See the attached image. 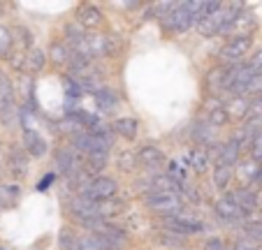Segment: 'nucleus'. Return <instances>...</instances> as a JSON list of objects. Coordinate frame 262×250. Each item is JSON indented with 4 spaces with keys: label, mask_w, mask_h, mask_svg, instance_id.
<instances>
[{
    "label": "nucleus",
    "mask_w": 262,
    "mask_h": 250,
    "mask_svg": "<svg viewBox=\"0 0 262 250\" xmlns=\"http://www.w3.org/2000/svg\"><path fill=\"white\" fill-rule=\"evenodd\" d=\"M116 190H119V186H116L114 178L98 176V178H93V181L86 183L81 195L89 197V199H93V201H102V199H112V197L116 195Z\"/></svg>",
    "instance_id": "nucleus-3"
},
{
    "label": "nucleus",
    "mask_w": 262,
    "mask_h": 250,
    "mask_svg": "<svg viewBox=\"0 0 262 250\" xmlns=\"http://www.w3.org/2000/svg\"><path fill=\"white\" fill-rule=\"evenodd\" d=\"M257 248H260V241L251 239V236H239V239L234 241L232 250H257Z\"/></svg>",
    "instance_id": "nucleus-28"
},
{
    "label": "nucleus",
    "mask_w": 262,
    "mask_h": 250,
    "mask_svg": "<svg viewBox=\"0 0 262 250\" xmlns=\"http://www.w3.org/2000/svg\"><path fill=\"white\" fill-rule=\"evenodd\" d=\"M228 113H232L234 118H242V116H248L251 113V102L248 100H232V102L228 104Z\"/></svg>",
    "instance_id": "nucleus-22"
},
{
    "label": "nucleus",
    "mask_w": 262,
    "mask_h": 250,
    "mask_svg": "<svg viewBox=\"0 0 262 250\" xmlns=\"http://www.w3.org/2000/svg\"><path fill=\"white\" fill-rule=\"evenodd\" d=\"M81 250H112V241L100 232L81 236Z\"/></svg>",
    "instance_id": "nucleus-14"
},
{
    "label": "nucleus",
    "mask_w": 262,
    "mask_h": 250,
    "mask_svg": "<svg viewBox=\"0 0 262 250\" xmlns=\"http://www.w3.org/2000/svg\"><path fill=\"white\" fill-rule=\"evenodd\" d=\"M216 213H218V218L221 220H228V222H232V220H239V218H244V209H239L237 204H234L230 197H223V199H218L216 201Z\"/></svg>",
    "instance_id": "nucleus-8"
},
{
    "label": "nucleus",
    "mask_w": 262,
    "mask_h": 250,
    "mask_svg": "<svg viewBox=\"0 0 262 250\" xmlns=\"http://www.w3.org/2000/svg\"><path fill=\"white\" fill-rule=\"evenodd\" d=\"M251 47H253L251 35H237V37L230 39L228 44L221 49V58L225 63H237V60H242L251 51Z\"/></svg>",
    "instance_id": "nucleus-5"
},
{
    "label": "nucleus",
    "mask_w": 262,
    "mask_h": 250,
    "mask_svg": "<svg viewBox=\"0 0 262 250\" xmlns=\"http://www.w3.org/2000/svg\"><path fill=\"white\" fill-rule=\"evenodd\" d=\"M190 157H193V167L198 169V172H204L209 165V155L204 151H193L190 153Z\"/></svg>",
    "instance_id": "nucleus-29"
},
{
    "label": "nucleus",
    "mask_w": 262,
    "mask_h": 250,
    "mask_svg": "<svg viewBox=\"0 0 262 250\" xmlns=\"http://www.w3.org/2000/svg\"><path fill=\"white\" fill-rule=\"evenodd\" d=\"M246 236L260 241L262 239V222H251V225H246Z\"/></svg>",
    "instance_id": "nucleus-31"
},
{
    "label": "nucleus",
    "mask_w": 262,
    "mask_h": 250,
    "mask_svg": "<svg viewBox=\"0 0 262 250\" xmlns=\"http://www.w3.org/2000/svg\"><path fill=\"white\" fill-rule=\"evenodd\" d=\"M251 153H253V160L262 165V130L255 134V139L251 142Z\"/></svg>",
    "instance_id": "nucleus-30"
},
{
    "label": "nucleus",
    "mask_w": 262,
    "mask_h": 250,
    "mask_svg": "<svg viewBox=\"0 0 262 250\" xmlns=\"http://www.w3.org/2000/svg\"><path fill=\"white\" fill-rule=\"evenodd\" d=\"M144 201H146L148 209L160 211V213H167V216H172L174 211H179V206H181L179 195L177 192H169V190H151Z\"/></svg>",
    "instance_id": "nucleus-1"
},
{
    "label": "nucleus",
    "mask_w": 262,
    "mask_h": 250,
    "mask_svg": "<svg viewBox=\"0 0 262 250\" xmlns=\"http://www.w3.org/2000/svg\"><path fill=\"white\" fill-rule=\"evenodd\" d=\"M167 220V227L174 232H179V234H193V232H200L202 230V225L195 220H188V218H174V216H167L165 218Z\"/></svg>",
    "instance_id": "nucleus-13"
},
{
    "label": "nucleus",
    "mask_w": 262,
    "mask_h": 250,
    "mask_svg": "<svg viewBox=\"0 0 262 250\" xmlns=\"http://www.w3.org/2000/svg\"><path fill=\"white\" fill-rule=\"evenodd\" d=\"M10 44H12V39H10V35H7V30L0 28V54H5V51L10 49Z\"/></svg>",
    "instance_id": "nucleus-35"
},
{
    "label": "nucleus",
    "mask_w": 262,
    "mask_h": 250,
    "mask_svg": "<svg viewBox=\"0 0 262 250\" xmlns=\"http://www.w3.org/2000/svg\"><path fill=\"white\" fill-rule=\"evenodd\" d=\"M204 250H225V243H223V239H218V236H211V239L204 243Z\"/></svg>",
    "instance_id": "nucleus-33"
},
{
    "label": "nucleus",
    "mask_w": 262,
    "mask_h": 250,
    "mask_svg": "<svg viewBox=\"0 0 262 250\" xmlns=\"http://www.w3.org/2000/svg\"><path fill=\"white\" fill-rule=\"evenodd\" d=\"M239 151H242V139H230L225 146H223V151H221V157H218V165H223V167H232V165H237V160H239Z\"/></svg>",
    "instance_id": "nucleus-10"
},
{
    "label": "nucleus",
    "mask_w": 262,
    "mask_h": 250,
    "mask_svg": "<svg viewBox=\"0 0 262 250\" xmlns=\"http://www.w3.org/2000/svg\"><path fill=\"white\" fill-rule=\"evenodd\" d=\"M77 21H79L81 26H86V28H95V26L102 24V14H100L98 7L84 5L79 12H77Z\"/></svg>",
    "instance_id": "nucleus-15"
},
{
    "label": "nucleus",
    "mask_w": 262,
    "mask_h": 250,
    "mask_svg": "<svg viewBox=\"0 0 262 250\" xmlns=\"http://www.w3.org/2000/svg\"><path fill=\"white\" fill-rule=\"evenodd\" d=\"M255 206L262 209V188H260V192H255Z\"/></svg>",
    "instance_id": "nucleus-36"
},
{
    "label": "nucleus",
    "mask_w": 262,
    "mask_h": 250,
    "mask_svg": "<svg viewBox=\"0 0 262 250\" xmlns=\"http://www.w3.org/2000/svg\"><path fill=\"white\" fill-rule=\"evenodd\" d=\"M195 139H198L200 144H204V146H207V144H211L213 142V125H209L207 121L200 123L198 128H195Z\"/></svg>",
    "instance_id": "nucleus-24"
},
{
    "label": "nucleus",
    "mask_w": 262,
    "mask_h": 250,
    "mask_svg": "<svg viewBox=\"0 0 262 250\" xmlns=\"http://www.w3.org/2000/svg\"><path fill=\"white\" fill-rule=\"evenodd\" d=\"M56 167H58L60 174H68L72 176L77 172V157H74L72 151H58L56 153Z\"/></svg>",
    "instance_id": "nucleus-17"
},
{
    "label": "nucleus",
    "mask_w": 262,
    "mask_h": 250,
    "mask_svg": "<svg viewBox=\"0 0 262 250\" xmlns=\"http://www.w3.org/2000/svg\"><path fill=\"white\" fill-rule=\"evenodd\" d=\"M257 74H255V70L251 67V65H237V67H232L230 70V93H234V95H242V93H246V88L251 86V81L255 79Z\"/></svg>",
    "instance_id": "nucleus-6"
},
{
    "label": "nucleus",
    "mask_w": 262,
    "mask_h": 250,
    "mask_svg": "<svg viewBox=\"0 0 262 250\" xmlns=\"http://www.w3.org/2000/svg\"><path fill=\"white\" fill-rule=\"evenodd\" d=\"M228 197L239 206V209H244V211H251V209H255V192H251L248 188H239V190L230 192Z\"/></svg>",
    "instance_id": "nucleus-16"
},
{
    "label": "nucleus",
    "mask_w": 262,
    "mask_h": 250,
    "mask_svg": "<svg viewBox=\"0 0 262 250\" xmlns=\"http://www.w3.org/2000/svg\"><path fill=\"white\" fill-rule=\"evenodd\" d=\"M24 144H26V151L30 153V155L35 157H42L47 153V142L42 134H37L35 130H28V132L24 134Z\"/></svg>",
    "instance_id": "nucleus-12"
},
{
    "label": "nucleus",
    "mask_w": 262,
    "mask_h": 250,
    "mask_svg": "<svg viewBox=\"0 0 262 250\" xmlns=\"http://www.w3.org/2000/svg\"><path fill=\"white\" fill-rule=\"evenodd\" d=\"M204 109H207V116H204V121L209 123V125H213V128H221L223 123L228 121V107H223V104L218 102H207L204 104Z\"/></svg>",
    "instance_id": "nucleus-11"
},
{
    "label": "nucleus",
    "mask_w": 262,
    "mask_h": 250,
    "mask_svg": "<svg viewBox=\"0 0 262 250\" xmlns=\"http://www.w3.org/2000/svg\"><path fill=\"white\" fill-rule=\"evenodd\" d=\"M95 102H98L100 109H104V111H109V109H114L116 102H119V98H116V93L112 88H104V86H100L98 93H95Z\"/></svg>",
    "instance_id": "nucleus-18"
},
{
    "label": "nucleus",
    "mask_w": 262,
    "mask_h": 250,
    "mask_svg": "<svg viewBox=\"0 0 262 250\" xmlns=\"http://www.w3.org/2000/svg\"><path fill=\"white\" fill-rule=\"evenodd\" d=\"M230 70L232 67H216L207 74V88L211 95L230 88Z\"/></svg>",
    "instance_id": "nucleus-7"
},
{
    "label": "nucleus",
    "mask_w": 262,
    "mask_h": 250,
    "mask_svg": "<svg viewBox=\"0 0 262 250\" xmlns=\"http://www.w3.org/2000/svg\"><path fill=\"white\" fill-rule=\"evenodd\" d=\"M58 245L60 250H81V239L72 230H63L58 234Z\"/></svg>",
    "instance_id": "nucleus-19"
},
{
    "label": "nucleus",
    "mask_w": 262,
    "mask_h": 250,
    "mask_svg": "<svg viewBox=\"0 0 262 250\" xmlns=\"http://www.w3.org/2000/svg\"><path fill=\"white\" fill-rule=\"evenodd\" d=\"M12 169L14 172H26V157L21 155V153H12Z\"/></svg>",
    "instance_id": "nucleus-32"
},
{
    "label": "nucleus",
    "mask_w": 262,
    "mask_h": 250,
    "mask_svg": "<svg viewBox=\"0 0 262 250\" xmlns=\"http://www.w3.org/2000/svg\"><path fill=\"white\" fill-rule=\"evenodd\" d=\"M107 165V153H91L89 155V169L91 172H100Z\"/></svg>",
    "instance_id": "nucleus-27"
},
{
    "label": "nucleus",
    "mask_w": 262,
    "mask_h": 250,
    "mask_svg": "<svg viewBox=\"0 0 262 250\" xmlns=\"http://www.w3.org/2000/svg\"><path fill=\"white\" fill-rule=\"evenodd\" d=\"M230 178H232V167L218 165L216 169H213V183H216L218 188H225L230 183Z\"/></svg>",
    "instance_id": "nucleus-25"
},
{
    "label": "nucleus",
    "mask_w": 262,
    "mask_h": 250,
    "mask_svg": "<svg viewBox=\"0 0 262 250\" xmlns=\"http://www.w3.org/2000/svg\"><path fill=\"white\" fill-rule=\"evenodd\" d=\"M239 176H242V181H244V183H248V181H257V178H260V165H257L255 160L242 162V167H239Z\"/></svg>",
    "instance_id": "nucleus-21"
},
{
    "label": "nucleus",
    "mask_w": 262,
    "mask_h": 250,
    "mask_svg": "<svg viewBox=\"0 0 262 250\" xmlns=\"http://www.w3.org/2000/svg\"><path fill=\"white\" fill-rule=\"evenodd\" d=\"M42 65H45V54L40 49H33L26 56V70L28 72H37V70H42Z\"/></svg>",
    "instance_id": "nucleus-23"
},
{
    "label": "nucleus",
    "mask_w": 262,
    "mask_h": 250,
    "mask_svg": "<svg viewBox=\"0 0 262 250\" xmlns=\"http://www.w3.org/2000/svg\"><path fill=\"white\" fill-rule=\"evenodd\" d=\"M0 113L7 123L14 121V116H19V109L14 104V86H12L10 77L0 72Z\"/></svg>",
    "instance_id": "nucleus-4"
},
{
    "label": "nucleus",
    "mask_w": 262,
    "mask_h": 250,
    "mask_svg": "<svg viewBox=\"0 0 262 250\" xmlns=\"http://www.w3.org/2000/svg\"><path fill=\"white\" fill-rule=\"evenodd\" d=\"M165 16H167V19H165L167 28L174 30V33H186V30L195 24L193 10H190L188 3H179V5H174Z\"/></svg>",
    "instance_id": "nucleus-2"
},
{
    "label": "nucleus",
    "mask_w": 262,
    "mask_h": 250,
    "mask_svg": "<svg viewBox=\"0 0 262 250\" xmlns=\"http://www.w3.org/2000/svg\"><path fill=\"white\" fill-rule=\"evenodd\" d=\"M114 130L121 137L133 139L135 134H137V121H135V118H119V121L114 123Z\"/></svg>",
    "instance_id": "nucleus-20"
},
{
    "label": "nucleus",
    "mask_w": 262,
    "mask_h": 250,
    "mask_svg": "<svg viewBox=\"0 0 262 250\" xmlns=\"http://www.w3.org/2000/svg\"><path fill=\"white\" fill-rule=\"evenodd\" d=\"M51 58H54V63H58V65L70 63V58H72V49H68L65 44H54L51 47Z\"/></svg>",
    "instance_id": "nucleus-26"
},
{
    "label": "nucleus",
    "mask_w": 262,
    "mask_h": 250,
    "mask_svg": "<svg viewBox=\"0 0 262 250\" xmlns=\"http://www.w3.org/2000/svg\"><path fill=\"white\" fill-rule=\"evenodd\" d=\"M137 160H139V165H144L146 169H158V167H163L165 157L156 146H144L142 151L137 153Z\"/></svg>",
    "instance_id": "nucleus-9"
},
{
    "label": "nucleus",
    "mask_w": 262,
    "mask_h": 250,
    "mask_svg": "<svg viewBox=\"0 0 262 250\" xmlns=\"http://www.w3.org/2000/svg\"><path fill=\"white\" fill-rule=\"evenodd\" d=\"M248 65H251V67L255 70V74H257V77H262V51H260V54H255V56H253V58L248 60Z\"/></svg>",
    "instance_id": "nucleus-34"
}]
</instances>
